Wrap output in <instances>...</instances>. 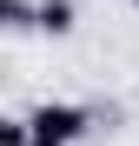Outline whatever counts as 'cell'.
<instances>
[{"instance_id": "cell-1", "label": "cell", "mask_w": 139, "mask_h": 146, "mask_svg": "<svg viewBox=\"0 0 139 146\" xmlns=\"http://www.w3.org/2000/svg\"><path fill=\"white\" fill-rule=\"evenodd\" d=\"M99 119H93V106H80V100H40L33 113H27V133H46V139H60V146H80Z\"/></svg>"}, {"instance_id": "cell-2", "label": "cell", "mask_w": 139, "mask_h": 146, "mask_svg": "<svg viewBox=\"0 0 139 146\" xmlns=\"http://www.w3.org/2000/svg\"><path fill=\"white\" fill-rule=\"evenodd\" d=\"M73 27H80V7H73V0H33V33L66 40Z\"/></svg>"}, {"instance_id": "cell-3", "label": "cell", "mask_w": 139, "mask_h": 146, "mask_svg": "<svg viewBox=\"0 0 139 146\" xmlns=\"http://www.w3.org/2000/svg\"><path fill=\"white\" fill-rule=\"evenodd\" d=\"M0 33H33V0H0Z\"/></svg>"}, {"instance_id": "cell-4", "label": "cell", "mask_w": 139, "mask_h": 146, "mask_svg": "<svg viewBox=\"0 0 139 146\" xmlns=\"http://www.w3.org/2000/svg\"><path fill=\"white\" fill-rule=\"evenodd\" d=\"M0 146H27V119H13V113H0Z\"/></svg>"}, {"instance_id": "cell-5", "label": "cell", "mask_w": 139, "mask_h": 146, "mask_svg": "<svg viewBox=\"0 0 139 146\" xmlns=\"http://www.w3.org/2000/svg\"><path fill=\"white\" fill-rule=\"evenodd\" d=\"M27 146H60V139H46V133H27Z\"/></svg>"}, {"instance_id": "cell-6", "label": "cell", "mask_w": 139, "mask_h": 146, "mask_svg": "<svg viewBox=\"0 0 139 146\" xmlns=\"http://www.w3.org/2000/svg\"><path fill=\"white\" fill-rule=\"evenodd\" d=\"M132 7H139V0H132Z\"/></svg>"}]
</instances>
